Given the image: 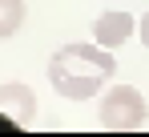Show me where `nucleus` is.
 Here are the masks:
<instances>
[{
  "label": "nucleus",
  "mask_w": 149,
  "mask_h": 137,
  "mask_svg": "<svg viewBox=\"0 0 149 137\" xmlns=\"http://www.w3.org/2000/svg\"><path fill=\"white\" fill-rule=\"evenodd\" d=\"M117 73V57L97 41H77V45H61L49 61V85L65 101H89L97 97Z\"/></svg>",
  "instance_id": "obj_1"
},
{
  "label": "nucleus",
  "mask_w": 149,
  "mask_h": 137,
  "mask_svg": "<svg viewBox=\"0 0 149 137\" xmlns=\"http://www.w3.org/2000/svg\"><path fill=\"white\" fill-rule=\"evenodd\" d=\"M97 121H101V129L133 133V129H145V125H149V105H145V97L133 89V85H117V89L105 93Z\"/></svg>",
  "instance_id": "obj_2"
},
{
  "label": "nucleus",
  "mask_w": 149,
  "mask_h": 137,
  "mask_svg": "<svg viewBox=\"0 0 149 137\" xmlns=\"http://www.w3.org/2000/svg\"><path fill=\"white\" fill-rule=\"evenodd\" d=\"M133 32H137V20H133V12H125V8H113V12H101L97 20H93V41L101 48H121L125 41H133Z\"/></svg>",
  "instance_id": "obj_3"
},
{
  "label": "nucleus",
  "mask_w": 149,
  "mask_h": 137,
  "mask_svg": "<svg viewBox=\"0 0 149 137\" xmlns=\"http://www.w3.org/2000/svg\"><path fill=\"white\" fill-rule=\"evenodd\" d=\"M0 113L8 121H16V125H32V117H36V93L28 89L24 81L0 85Z\"/></svg>",
  "instance_id": "obj_4"
},
{
  "label": "nucleus",
  "mask_w": 149,
  "mask_h": 137,
  "mask_svg": "<svg viewBox=\"0 0 149 137\" xmlns=\"http://www.w3.org/2000/svg\"><path fill=\"white\" fill-rule=\"evenodd\" d=\"M24 24V0H0V41L16 36Z\"/></svg>",
  "instance_id": "obj_5"
},
{
  "label": "nucleus",
  "mask_w": 149,
  "mask_h": 137,
  "mask_svg": "<svg viewBox=\"0 0 149 137\" xmlns=\"http://www.w3.org/2000/svg\"><path fill=\"white\" fill-rule=\"evenodd\" d=\"M137 32H141V45L149 48V8L141 12V20H137Z\"/></svg>",
  "instance_id": "obj_6"
}]
</instances>
